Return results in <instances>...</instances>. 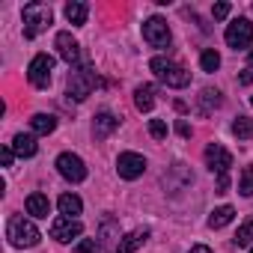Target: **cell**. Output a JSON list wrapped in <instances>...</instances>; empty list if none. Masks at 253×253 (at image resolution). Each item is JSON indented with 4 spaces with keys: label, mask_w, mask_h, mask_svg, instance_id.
<instances>
[{
    "label": "cell",
    "mask_w": 253,
    "mask_h": 253,
    "mask_svg": "<svg viewBox=\"0 0 253 253\" xmlns=\"http://www.w3.org/2000/svg\"><path fill=\"white\" fill-rule=\"evenodd\" d=\"M149 69L155 72V78H158L161 84H167V86H173V89H182V86L191 84V72H185V69H182L179 63H173V60L152 57V60H149Z\"/></svg>",
    "instance_id": "6da1fadb"
},
{
    "label": "cell",
    "mask_w": 253,
    "mask_h": 253,
    "mask_svg": "<svg viewBox=\"0 0 253 253\" xmlns=\"http://www.w3.org/2000/svg\"><path fill=\"white\" fill-rule=\"evenodd\" d=\"M6 238H9L12 247H36L42 235H39V229H36L33 220H27L21 214H12L9 223H6Z\"/></svg>",
    "instance_id": "7a4b0ae2"
},
{
    "label": "cell",
    "mask_w": 253,
    "mask_h": 253,
    "mask_svg": "<svg viewBox=\"0 0 253 253\" xmlns=\"http://www.w3.org/2000/svg\"><path fill=\"white\" fill-rule=\"evenodd\" d=\"M51 18H54V12H51L48 3H27L24 6V36L36 39L42 30H48Z\"/></svg>",
    "instance_id": "3957f363"
},
{
    "label": "cell",
    "mask_w": 253,
    "mask_h": 253,
    "mask_svg": "<svg viewBox=\"0 0 253 253\" xmlns=\"http://www.w3.org/2000/svg\"><path fill=\"white\" fill-rule=\"evenodd\" d=\"M95 81H98V75H95L92 66H81V69L69 72V95H72L75 101H84V98L95 89Z\"/></svg>",
    "instance_id": "277c9868"
},
{
    "label": "cell",
    "mask_w": 253,
    "mask_h": 253,
    "mask_svg": "<svg viewBox=\"0 0 253 253\" xmlns=\"http://www.w3.org/2000/svg\"><path fill=\"white\" fill-rule=\"evenodd\" d=\"M51 72H54V57L48 54H36L27 66V78L36 89H48L51 86Z\"/></svg>",
    "instance_id": "5b68a950"
},
{
    "label": "cell",
    "mask_w": 253,
    "mask_h": 253,
    "mask_svg": "<svg viewBox=\"0 0 253 253\" xmlns=\"http://www.w3.org/2000/svg\"><path fill=\"white\" fill-rule=\"evenodd\" d=\"M223 39H226V45L229 48H247L250 42H253V24L247 21V18H235L232 24H226V33H223Z\"/></svg>",
    "instance_id": "8992f818"
},
{
    "label": "cell",
    "mask_w": 253,
    "mask_h": 253,
    "mask_svg": "<svg viewBox=\"0 0 253 253\" xmlns=\"http://www.w3.org/2000/svg\"><path fill=\"white\" fill-rule=\"evenodd\" d=\"M143 39L152 45V48H167L170 45V27H167V21L164 18H149L146 24H143Z\"/></svg>",
    "instance_id": "52a82bcc"
},
{
    "label": "cell",
    "mask_w": 253,
    "mask_h": 253,
    "mask_svg": "<svg viewBox=\"0 0 253 253\" xmlns=\"http://www.w3.org/2000/svg\"><path fill=\"white\" fill-rule=\"evenodd\" d=\"M57 170H60V176L69 179V182H84V179H86L84 161H81L78 155H72V152H63V155L57 158Z\"/></svg>",
    "instance_id": "ba28073f"
},
{
    "label": "cell",
    "mask_w": 253,
    "mask_h": 253,
    "mask_svg": "<svg viewBox=\"0 0 253 253\" xmlns=\"http://www.w3.org/2000/svg\"><path fill=\"white\" fill-rule=\"evenodd\" d=\"M116 170H119L122 179H137V176H143V170H146V158L137 155V152H122V155L116 158Z\"/></svg>",
    "instance_id": "9c48e42d"
},
{
    "label": "cell",
    "mask_w": 253,
    "mask_h": 253,
    "mask_svg": "<svg viewBox=\"0 0 253 253\" xmlns=\"http://www.w3.org/2000/svg\"><path fill=\"white\" fill-rule=\"evenodd\" d=\"M206 164H209L211 173L223 176V173L232 167V155H229L220 143H209V146H206Z\"/></svg>",
    "instance_id": "30bf717a"
},
{
    "label": "cell",
    "mask_w": 253,
    "mask_h": 253,
    "mask_svg": "<svg viewBox=\"0 0 253 253\" xmlns=\"http://www.w3.org/2000/svg\"><path fill=\"white\" fill-rule=\"evenodd\" d=\"M84 232V226H81V220H75V217H57L54 223H51V238H57V241H72V238H78Z\"/></svg>",
    "instance_id": "8fae6325"
},
{
    "label": "cell",
    "mask_w": 253,
    "mask_h": 253,
    "mask_svg": "<svg viewBox=\"0 0 253 253\" xmlns=\"http://www.w3.org/2000/svg\"><path fill=\"white\" fill-rule=\"evenodd\" d=\"M54 45H57V54H60V60H66L69 66H75V63L81 60V45L72 39V33H57Z\"/></svg>",
    "instance_id": "7c38bea8"
},
{
    "label": "cell",
    "mask_w": 253,
    "mask_h": 253,
    "mask_svg": "<svg viewBox=\"0 0 253 253\" xmlns=\"http://www.w3.org/2000/svg\"><path fill=\"white\" fill-rule=\"evenodd\" d=\"M98 238H101V247H107V250H116L119 247V223L113 220V217H104L101 220V229H98Z\"/></svg>",
    "instance_id": "4fadbf2b"
},
{
    "label": "cell",
    "mask_w": 253,
    "mask_h": 253,
    "mask_svg": "<svg viewBox=\"0 0 253 253\" xmlns=\"http://www.w3.org/2000/svg\"><path fill=\"white\" fill-rule=\"evenodd\" d=\"M116 125H119V119H116L113 113H107V110H104V113H98V116H95V122H92V134H95V140H104V137L116 128Z\"/></svg>",
    "instance_id": "5bb4252c"
},
{
    "label": "cell",
    "mask_w": 253,
    "mask_h": 253,
    "mask_svg": "<svg viewBox=\"0 0 253 253\" xmlns=\"http://www.w3.org/2000/svg\"><path fill=\"white\" fill-rule=\"evenodd\" d=\"M134 104H137V110H152L155 107V86L152 84H140L134 89Z\"/></svg>",
    "instance_id": "9a60e30c"
},
{
    "label": "cell",
    "mask_w": 253,
    "mask_h": 253,
    "mask_svg": "<svg viewBox=\"0 0 253 253\" xmlns=\"http://www.w3.org/2000/svg\"><path fill=\"white\" fill-rule=\"evenodd\" d=\"M36 140L30 137V134H15V140H12V152L15 155H21V158H33L36 155Z\"/></svg>",
    "instance_id": "2e32d148"
},
{
    "label": "cell",
    "mask_w": 253,
    "mask_h": 253,
    "mask_svg": "<svg viewBox=\"0 0 253 253\" xmlns=\"http://www.w3.org/2000/svg\"><path fill=\"white\" fill-rule=\"evenodd\" d=\"M24 206H27V211H30L33 217H48V211H51V203H48L45 194H30Z\"/></svg>",
    "instance_id": "e0dca14e"
},
{
    "label": "cell",
    "mask_w": 253,
    "mask_h": 253,
    "mask_svg": "<svg viewBox=\"0 0 253 253\" xmlns=\"http://www.w3.org/2000/svg\"><path fill=\"white\" fill-rule=\"evenodd\" d=\"M146 238H149V232H146V229H137V232H131V235H125V238L119 241L116 253H134V250H137Z\"/></svg>",
    "instance_id": "ac0fdd59"
},
{
    "label": "cell",
    "mask_w": 253,
    "mask_h": 253,
    "mask_svg": "<svg viewBox=\"0 0 253 253\" xmlns=\"http://www.w3.org/2000/svg\"><path fill=\"white\" fill-rule=\"evenodd\" d=\"M86 15H89V6L81 3V0H75V3H66V18H69L75 27L86 24Z\"/></svg>",
    "instance_id": "d6986e66"
},
{
    "label": "cell",
    "mask_w": 253,
    "mask_h": 253,
    "mask_svg": "<svg viewBox=\"0 0 253 253\" xmlns=\"http://www.w3.org/2000/svg\"><path fill=\"white\" fill-rule=\"evenodd\" d=\"M57 206H60L63 217H75V214H81V209H84L81 197H75V194H63V197L57 200Z\"/></svg>",
    "instance_id": "ffe728a7"
},
{
    "label": "cell",
    "mask_w": 253,
    "mask_h": 253,
    "mask_svg": "<svg viewBox=\"0 0 253 253\" xmlns=\"http://www.w3.org/2000/svg\"><path fill=\"white\" fill-rule=\"evenodd\" d=\"M232 217H235V209H232V206H220V209H214V211L209 214V226H211V229H220V226L232 223Z\"/></svg>",
    "instance_id": "44dd1931"
},
{
    "label": "cell",
    "mask_w": 253,
    "mask_h": 253,
    "mask_svg": "<svg viewBox=\"0 0 253 253\" xmlns=\"http://www.w3.org/2000/svg\"><path fill=\"white\" fill-rule=\"evenodd\" d=\"M30 128H33L36 134H51V131L57 128V119H54L51 113H36V116L30 119Z\"/></svg>",
    "instance_id": "7402d4cb"
},
{
    "label": "cell",
    "mask_w": 253,
    "mask_h": 253,
    "mask_svg": "<svg viewBox=\"0 0 253 253\" xmlns=\"http://www.w3.org/2000/svg\"><path fill=\"white\" fill-rule=\"evenodd\" d=\"M232 134H235L238 140H250V137H253V119H250V116H238V119L232 122Z\"/></svg>",
    "instance_id": "603a6c76"
},
{
    "label": "cell",
    "mask_w": 253,
    "mask_h": 253,
    "mask_svg": "<svg viewBox=\"0 0 253 253\" xmlns=\"http://www.w3.org/2000/svg\"><path fill=\"white\" fill-rule=\"evenodd\" d=\"M217 104H220V92H217V89H203V92H200V113H203V116H206L211 107H217Z\"/></svg>",
    "instance_id": "cb8c5ba5"
},
{
    "label": "cell",
    "mask_w": 253,
    "mask_h": 253,
    "mask_svg": "<svg viewBox=\"0 0 253 253\" xmlns=\"http://www.w3.org/2000/svg\"><path fill=\"white\" fill-rule=\"evenodd\" d=\"M250 241H253V214H250V217L238 226V232H235V244H238V247H247Z\"/></svg>",
    "instance_id": "d4e9b609"
},
{
    "label": "cell",
    "mask_w": 253,
    "mask_h": 253,
    "mask_svg": "<svg viewBox=\"0 0 253 253\" xmlns=\"http://www.w3.org/2000/svg\"><path fill=\"white\" fill-rule=\"evenodd\" d=\"M200 66H203V72H217V69H220V54H217L214 48L203 51V57H200Z\"/></svg>",
    "instance_id": "484cf974"
},
{
    "label": "cell",
    "mask_w": 253,
    "mask_h": 253,
    "mask_svg": "<svg viewBox=\"0 0 253 253\" xmlns=\"http://www.w3.org/2000/svg\"><path fill=\"white\" fill-rule=\"evenodd\" d=\"M238 191H241V197H253V167H244V170H241Z\"/></svg>",
    "instance_id": "4316f807"
},
{
    "label": "cell",
    "mask_w": 253,
    "mask_h": 253,
    "mask_svg": "<svg viewBox=\"0 0 253 253\" xmlns=\"http://www.w3.org/2000/svg\"><path fill=\"white\" fill-rule=\"evenodd\" d=\"M149 134L155 140H164L167 137V122L164 119H149Z\"/></svg>",
    "instance_id": "83f0119b"
},
{
    "label": "cell",
    "mask_w": 253,
    "mask_h": 253,
    "mask_svg": "<svg viewBox=\"0 0 253 253\" xmlns=\"http://www.w3.org/2000/svg\"><path fill=\"white\" fill-rule=\"evenodd\" d=\"M101 250V244L95 241V238H84V241H78V247H75V253H98Z\"/></svg>",
    "instance_id": "f1b7e54d"
},
{
    "label": "cell",
    "mask_w": 253,
    "mask_h": 253,
    "mask_svg": "<svg viewBox=\"0 0 253 253\" xmlns=\"http://www.w3.org/2000/svg\"><path fill=\"white\" fill-rule=\"evenodd\" d=\"M211 15H214L217 21L226 18V15H229V3H214V6H211Z\"/></svg>",
    "instance_id": "f546056e"
},
{
    "label": "cell",
    "mask_w": 253,
    "mask_h": 253,
    "mask_svg": "<svg viewBox=\"0 0 253 253\" xmlns=\"http://www.w3.org/2000/svg\"><path fill=\"white\" fill-rule=\"evenodd\" d=\"M0 158H3V167H12V158H15L12 146H3V152H0Z\"/></svg>",
    "instance_id": "4dcf8cb0"
},
{
    "label": "cell",
    "mask_w": 253,
    "mask_h": 253,
    "mask_svg": "<svg viewBox=\"0 0 253 253\" xmlns=\"http://www.w3.org/2000/svg\"><path fill=\"white\" fill-rule=\"evenodd\" d=\"M226 188H229V176L223 173V176H217V194H223Z\"/></svg>",
    "instance_id": "1f68e13d"
},
{
    "label": "cell",
    "mask_w": 253,
    "mask_h": 253,
    "mask_svg": "<svg viewBox=\"0 0 253 253\" xmlns=\"http://www.w3.org/2000/svg\"><path fill=\"white\" fill-rule=\"evenodd\" d=\"M238 84H241V86L253 84V72H241V75H238Z\"/></svg>",
    "instance_id": "d6a6232c"
},
{
    "label": "cell",
    "mask_w": 253,
    "mask_h": 253,
    "mask_svg": "<svg viewBox=\"0 0 253 253\" xmlns=\"http://www.w3.org/2000/svg\"><path fill=\"white\" fill-rule=\"evenodd\" d=\"M176 131H179L182 137H188V134H191V125H188V122H179V125H176Z\"/></svg>",
    "instance_id": "836d02e7"
},
{
    "label": "cell",
    "mask_w": 253,
    "mask_h": 253,
    "mask_svg": "<svg viewBox=\"0 0 253 253\" xmlns=\"http://www.w3.org/2000/svg\"><path fill=\"white\" fill-rule=\"evenodd\" d=\"M188 253H211V247H206V244H197V247H191Z\"/></svg>",
    "instance_id": "e575fe53"
},
{
    "label": "cell",
    "mask_w": 253,
    "mask_h": 253,
    "mask_svg": "<svg viewBox=\"0 0 253 253\" xmlns=\"http://www.w3.org/2000/svg\"><path fill=\"white\" fill-rule=\"evenodd\" d=\"M247 63H250V72H253V51H250V57H247Z\"/></svg>",
    "instance_id": "d590c367"
},
{
    "label": "cell",
    "mask_w": 253,
    "mask_h": 253,
    "mask_svg": "<svg viewBox=\"0 0 253 253\" xmlns=\"http://www.w3.org/2000/svg\"><path fill=\"white\" fill-rule=\"evenodd\" d=\"M250 253H253V247H250Z\"/></svg>",
    "instance_id": "8d00e7d4"
},
{
    "label": "cell",
    "mask_w": 253,
    "mask_h": 253,
    "mask_svg": "<svg viewBox=\"0 0 253 253\" xmlns=\"http://www.w3.org/2000/svg\"><path fill=\"white\" fill-rule=\"evenodd\" d=\"M250 104H253V98H250Z\"/></svg>",
    "instance_id": "74e56055"
}]
</instances>
